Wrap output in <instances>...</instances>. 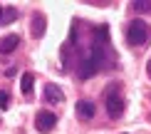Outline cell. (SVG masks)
<instances>
[{
  "mask_svg": "<svg viewBox=\"0 0 151 134\" xmlns=\"http://www.w3.org/2000/svg\"><path fill=\"white\" fill-rule=\"evenodd\" d=\"M94 112H97V107H94L89 99H79V102H77V114H79L82 119H92Z\"/></svg>",
  "mask_w": 151,
  "mask_h": 134,
  "instance_id": "cell-6",
  "label": "cell"
},
{
  "mask_svg": "<svg viewBox=\"0 0 151 134\" xmlns=\"http://www.w3.org/2000/svg\"><path fill=\"white\" fill-rule=\"evenodd\" d=\"M45 15H42V12H35V17H32V35L35 37H42L45 35Z\"/></svg>",
  "mask_w": 151,
  "mask_h": 134,
  "instance_id": "cell-8",
  "label": "cell"
},
{
  "mask_svg": "<svg viewBox=\"0 0 151 134\" xmlns=\"http://www.w3.org/2000/svg\"><path fill=\"white\" fill-rule=\"evenodd\" d=\"M0 12H3V15H0V25H5V22H10V20H15V17H17V10H0Z\"/></svg>",
  "mask_w": 151,
  "mask_h": 134,
  "instance_id": "cell-12",
  "label": "cell"
},
{
  "mask_svg": "<svg viewBox=\"0 0 151 134\" xmlns=\"http://www.w3.org/2000/svg\"><path fill=\"white\" fill-rule=\"evenodd\" d=\"M55 124H57V117H55L52 112H37V117H35V127H37V132H42V134H47V132H52L55 129Z\"/></svg>",
  "mask_w": 151,
  "mask_h": 134,
  "instance_id": "cell-4",
  "label": "cell"
},
{
  "mask_svg": "<svg viewBox=\"0 0 151 134\" xmlns=\"http://www.w3.org/2000/svg\"><path fill=\"white\" fill-rule=\"evenodd\" d=\"M17 45H20V37L17 35H5L3 40H0V55H10Z\"/></svg>",
  "mask_w": 151,
  "mask_h": 134,
  "instance_id": "cell-5",
  "label": "cell"
},
{
  "mask_svg": "<svg viewBox=\"0 0 151 134\" xmlns=\"http://www.w3.org/2000/svg\"><path fill=\"white\" fill-rule=\"evenodd\" d=\"M104 99H106V112H109V117H122L124 114V99H122V94H119V89H106V94H104Z\"/></svg>",
  "mask_w": 151,
  "mask_h": 134,
  "instance_id": "cell-2",
  "label": "cell"
},
{
  "mask_svg": "<svg viewBox=\"0 0 151 134\" xmlns=\"http://www.w3.org/2000/svg\"><path fill=\"white\" fill-rule=\"evenodd\" d=\"M131 8H134L136 12H149L151 10V0H134Z\"/></svg>",
  "mask_w": 151,
  "mask_h": 134,
  "instance_id": "cell-11",
  "label": "cell"
},
{
  "mask_svg": "<svg viewBox=\"0 0 151 134\" xmlns=\"http://www.w3.org/2000/svg\"><path fill=\"white\" fill-rule=\"evenodd\" d=\"M102 65H104V62H99L97 57L89 55V57H84V60L77 65V75H79L82 80H89V77H94V75L99 72V67H102Z\"/></svg>",
  "mask_w": 151,
  "mask_h": 134,
  "instance_id": "cell-3",
  "label": "cell"
},
{
  "mask_svg": "<svg viewBox=\"0 0 151 134\" xmlns=\"http://www.w3.org/2000/svg\"><path fill=\"white\" fill-rule=\"evenodd\" d=\"M146 72H149V77H151V60H149V67H146Z\"/></svg>",
  "mask_w": 151,
  "mask_h": 134,
  "instance_id": "cell-14",
  "label": "cell"
},
{
  "mask_svg": "<svg viewBox=\"0 0 151 134\" xmlns=\"http://www.w3.org/2000/svg\"><path fill=\"white\" fill-rule=\"evenodd\" d=\"M8 102H10L8 92H0V109H5V107H8Z\"/></svg>",
  "mask_w": 151,
  "mask_h": 134,
  "instance_id": "cell-13",
  "label": "cell"
},
{
  "mask_svg": "<svg viewBox=\"0 0 151 134\" xmlns=\"http://www.w3.org/2000/svg\"><path fill=\"white\" fill-rule=\"evenodd\" d=\"M106 40H109V30H106V25H99V28L94 30V45L106 47Z\"/></svg>",
  "mask_w": 151,
  "mask_h": 134,
  "instance_id": "cell-9",
  "label": "cell"
},
{
  "mask_svg": "<svg viewBox=\"0 0 151 134\" xmlns=\"http://www.w3.org/2000/svg\"><path fill=\"white\" fill-rule=\"evenodd\" d=\"M127 40H129V45H134V47H141V45L149 40V25L144 20H131L129 28H127Z\"/></svg>",
  "mask_w": 151,
  "mask_h": 134,
  "instance_id": "cell-1",
  "label": "cell"
},
{
  "mask_svg": "<svg viewBox=\"0 0 151 134\" xmlns=\"http://www.w3.org/2000/svg\"><path fill=\"white\" fill-rule=\"evenodd\" d=\"M45 99L47 102H65V92L57 85H47L45 87Z\"/></svg>",
  "mask_w": 151,
  "mask_h": 134,
  "instance_id": "cell-7",
  "label": "cell"
},
{
  "mask_svg": "<svg viewBox=\"0 0 151 134\" xmlns=\"http://www.w3.org/2000/svg\"><path fill=\"white\" fill-rule=\"evenodd\" d=\"M32 87H35V77H32V72H25V75H22V80H20V89H22L25 97L32 92Z\"/></svg>",
  "mask_w": 151,
  "mask_h": 134,
  "instance_id": "cell-10",
  "label": "cell"
}]
</instances>
